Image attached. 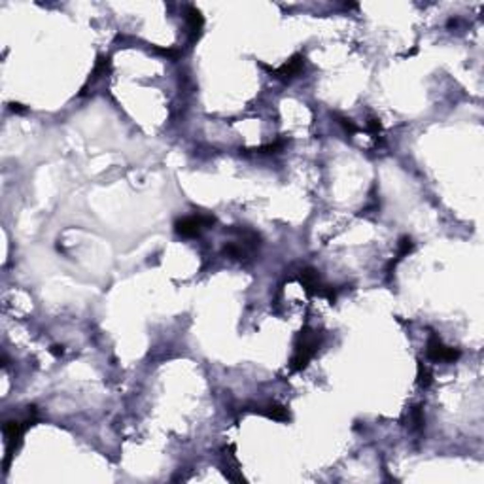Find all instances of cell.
<instances>
[{
  "instance_id": "cell-1",
  "label": "cell",
  "mask_w": 484,
  "mask_h": 484,
  "mask_svg": "<svg viewBox=\"0 0 484 484\" xmlns=\"http://www.w3.org/2000/svg\"><path fill=\"white\" fill-rule=\"evenodd\" d=\"M320 345H321L320 335H318L314 329H310V327H302L295 339V350H293V356H291V361H290L291 371L307 369V365H309L310 359L316 356Z\"/></svg>"
},
{
  "instance_id": "cell-2",
  "label": "cell",
  "mask_w": 484,
  "mask_h": 484,
  "mask_svg": "<svg viewBox=\"0 0 484 484\" xmlns=\"http://www.w3.org/2000/svg\"><path fill=\"white\" fill-rule=\"evenodd\" d=\"M426 356L433 363H454L461 357V352L458 348L447 346L435 333H431L428 345H426Z\"/></svg>"
},
{
  "instance_id": "cell-3",
  "label": "cell",
  "mask_w": 484,
  "mask_h": 484,
  "mask_svg": "<svg viewBox=\"0 0 484 484\" xmlns=\"http://www.w3.org/2000/svg\"><path fill=\"white\" fill-rule=\"evenodd\" d=\"M216 224V218L210 216V214H197V216H188V218H182L174 224V231L184 238H193V236H199L200 231L206 229V227H212Z\"/></svg>"
},
{
  "instance_id": "cell-4",
  "label": "cell",
  "mask_w": 484,
  "mask_h": 484,
  "mask_svg": "<svg viewBox=\"0 0 484 484\" xmlns=\"http://www.w3.org/2000/svg\"><path fill=\"white\" fill-rule=\"evenodd\" d=\"M302 67H305V57H302L301 53H295V55H291L290 59L286 60L280 68H276V70H272V68H269V67H265V68L267 70H271V74L274 76V78L282 79V82H291V79L297 78V76L301 74Z\"/></svg>"
},
{
  "instance_id": "cell-5",
  "label": "cell",
  "mask_w": 484,
  "mask_h": 484,
  "mask_svg": "<svg viewBox=\"0 0 484 484\" xmlns=\"http://www.w3.org/2000/svg\"><path fill=\"white\" fill-rule=\"evenodd\" d=\"M299 284L302 286V290L307 291L309 295H320L324 293V290H326V284L321 282L320 274H318V271L316 269H312V267H305L301 272H299Z\"/></svg>"
},
{
  "instance_id": "cell-6",
  "label": "cell",
  "mask_w": 484,
  "mask_h": 484,
  "mask_svg": "<svg viewBox=\"0 0 484 484\" xmlns=\"http://www.w3.org/2000/svg\"><path fill=\"white\" fill-rule=\"evenodd\" d=\"M224 460H225V477L233 480V482H246V478L242 475L240 466H238V460L235 456V445H229V447L224 448Z\"/></svg>"
},
{
  "instance_id": "cell-7",
  "label": "cell",
  "mask_w": 484,
  "mask_h": 484,
  "mask_svg": "<svg viewBox=\"0 0 484 484\" xmlns=\"http://www.w3.org/2000/svg\"><path fill=\"white\" fill-rule=\"evenodd\" d=\"M186 23H188V30H189V40L195 42L199 40L200 34H203V29H205V17L197 6H188L186 8Z\"/></svg>"
},
{
  "instance_id": "cell-8",
  "label": "cell",
  "mask_w": 484,
  "mask_h": 484,
  "mask_svg": "<svg viewBox=\"0 0 484 484\" xmlns=\"http://www.w3.org/2000/svg\"><path fill=\"white\" fill-rule=\"evenodd\" d=\"M254 412L269 418V420H276V422H288V420H290V411H288V407H284L282 403H276V401L267 403V405H263V407H257V409H254Z\"/></svg>"
},
{
  "instance_id": "cell-9",
  "label": "cell",
  "mask_w": 484,
  "mask_h": 484,
  "mask_svg": "<svg viewBox=\"0 0 484 484\" xmlns=\"http://www.w3.org/2000/svg\"><path fill=\"white\" fill-rule=\"evenodd\" d=\"M110 70H112V59H110L108 55H98L97 63H95V68H93V72H91L89 76V84H95L97 79L106 76Z\"/></svg>"
},
{
  "instance_id": "cell-10",
  "label": "cell",
  "mask_w": 484,
  "mask_h": 484,
  "mask_svg": "<svg viewBox=\"0 0 484 484\" xmlns=\"http://www.w3.org/2000/svg\"><path fill=\"white\" fill-rule=\"evenodd\" d=\"M433 384V373L428 365H424L422 361H418V386L420 388H430Z\"/></svg>"
},
{
  "instance_id": "cell-11",
  "label": "cell",
  "mask_w": 484,
  "mask_h": 484,
  "mask_svg": "<svg viewBox=\"0 0 484 484\" xmlns=\"http://www.w3.org/2000/svg\"><path fill=\"white\" fill-rule=\"evenodd\" d=\"M412 250H414V242H412V238L411 236H401L399 238V242H397V255H395V259L393 261H397L399 263L403 257H407V255L411 254Z\"/></svg>"
},
{
  "instance_id": "cell-12",
  "label": "cell",
  "mask_w": 484,
  "mask_h": 484,
  "mask_svg": "<svg viewBox=\"0 0 484 484\" xmlns=\"http://www.w3.org/2000/svg\"><path fill=\"white\" fill-rule=\"evenodd\" d=\"M221 252L231 259H244V255H246V248L242 244H236V242H227L221 248Z\"/></svg>"
},
{
  "instance_id": "cell-13",
  "label": "cell",
  "mask_w": 484,
  "mask_h": 484,
  "mask_svg": "<svg viewBox=\"0 0 484 484\" xmlns=\"http://www.w3.org/2000/svg\"><path fill=\"white\" fill-rule=\"evenodd\" d=\"M424 424H426V418H424V407L422 405H414L411 409V426L414 431L424 430Z\"/></svg>"
},
{
  "instance_id": "cell-14",
  "label": "cell",
  "mask_w": 484,
  "mask_h": 484,
  "mask_svg": "<svg viewBox=\"0 0 484 484\" xmlns=\"http://www.w3.org/2000/svg\"><path fill=\"white\" fill-rule=\"evenodd\" d=\"M286 140H276V142H271V144H265L261 146V148H255L254 151H257V153H263V155H271V153H278V151H282L286 148Z\"/></svg>"
},
{
  "instance_id": "cell-15",
  "label": "cell",
  "mask_w": 484,
  "mask_h": 484,
  "mask_svg": "<svg viewBox=\"0 0 484 484\" xmlns=\"http://www.w3.org/2000/svg\"><path fill=\"white\" fill-rule=\"evenodd\" d=\"M335 119H337V123H339L340 127L345 129V133L348 134V136H352V134H356L357 131H359L356 123H354V121H352L350 117H346V115L335 114Z\"/></svg>"
},
{
  "instance_id": "cell-16",
  "label": "cell",
  "mask_w": 484,
  "mask_h": 484,
  "mask_svg": "<svg viewBox=\"0 0 484 484\" xmlns=\"http://www.w3.org/2000/svg\"><path fill=\"white\" fill-rule=\"evenodd\" d=\"M367 131H369V133L376 138V136L380 134V131H382L380 119H378V117H375V115H369V117H367Z\"/></svg>"
},
{
  "instance_id": "cell-17",
  "label": "cell",
  "mask_w": 484,
  "mask_h": 484,
  "mask_svg": "<svg viewBox=\"0 0 484 484\" xmlns=\"http://www.w3.org/2000/svg\"><path fill=\"white\" fill-rule=\"evenodd\" d=\"M155 51H159V53H163L165 57H169V59H172V60H176V59H180V49H172V48H167V49H163V48H155Z\"/></svg>"
},
{
  "instance_id": "cell-18",
  "label": "cell",
  "mask_w": 484,
  "mask_h": 484,
  "mask_svg": "<svg viewBox=\"0 0 484 484\" xmlns=\"http://www.w3.org/2000/svg\"><path fill=\"white\" fill-rule=\"evenodd\" d=\"M49 352H51L55 357H60L63 354H65V346H63V345H53L51 348H49Z\"/></svg>"
},
{
  "instance_id": "cell-19",
  "label": "cell",
  "mask_w": 484,
  "mask_h": 484,
  "mask_svg": "<svg viewBox=\"0 0 484 484\" xmlns=\"http://www.w3.org/2000/svg\"><path fill=\"white\" fill-rule=\"evenodd\" d=\"M10 110H12V112H15V114H25V112H27V108H25L23 104H19V103L10 104Z\"/></svg>"
},
{
  "instance_id": "cell-20",
  "label": "cell",
  "mask_w": 484,
  "mask_h": 484,
  "mask_svg": "<svg viewBox=\"0 0 484 484\" xmlns=\"http://www.w3.org/2000/svg\"><path fill=\"white\" fill-rule=\"evenodd\" d=\"M8 365H10V359H8V356H6V354H2V367H4V369H6Z\"/></svg>"
}]
</instances>
